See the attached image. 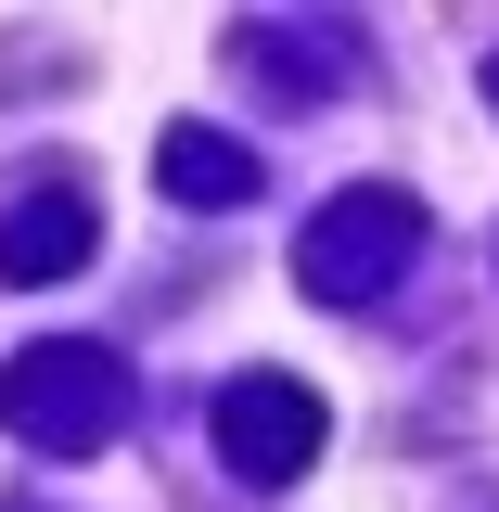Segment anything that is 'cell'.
<instances>
[{
	"label": "cell",
	"mask_w": 499,
	"mask_h": 512,
	"mask_svg": "<svg viewBox=\"0 0 499 512\" xmlns=\"http://www.w3.org/2000/svg\"><path fill=\"white\" fill-rule=\"evenodd\" d=\"M0 423H13L26 448H52V461H77V448H103L128 423V372L103 359V346L52 333V346H26V359L0 372Z\"/></svg>",
	"instance_id": "6da1fadb"
},
{
	"label": "cell",
	"mask_w": 499,
	"mask_h": 512,
	"mask_svg": "<svg viewBox=\"0 0 499 512\" xmlns=\"http://www.w3.org/2000/svg\"><path fill=\"white\" fill-rule=\"evenodd\" d=\"M410 244H423V205H410V192H384V180H359V192H333V205L308 218L295 282H308L320 308H359V295H384V282L410 269Z\"/></svg>",
	"instance_id": "7a4b0ae2"
},
{
	"label": "cell",
	"mask_w": 499,
	"mask_h": 512,
	"mask_svg": "<svg viewBox=\"0 0 499 512\" xmlns=\"http://www.w3.org/2000/svg\"><path fill=\"white\" fill-rule=\"evenodd\" d=\"M320 436H333V423H320V397L295 372H244L231 397H218V461H231L244 487H295V474L320 461Z\"/></svg>",
	"instance_id": "3957f363"
},
{
	"label": "cell",
	"mask_w": 499,
	"mask_h": 512,
	"mask_svg": "<svg viewBox=\"0 0 499 512\" xmlns=\"http://www.w3.org/2000/svg\"><path fill=\"white\" fill-rule=\"evenodd\" d=\"M90 244H103V205L77 180H52V192H26V205L0 218V282H64Z\"/></svg>",
	"instance_id": "277c9868"
},
{
	"label": "cell",
	"mask_w": 499,
	"mask_h": 512,
	"mask_svg": "<svg viewBox=\"0 0 499 512\" xmlns=\"http://www.w3.org/2000/svg\"><path fill=\"white\" fill-rule=\"evenodd\" d=\"M167 205H256V154L218 141V128H167Z\"/></svg>",
	"instance_id": "5b68a950"
},
{
	"label": "cell",
	"mask_w": 499,
	"mask_h": 512,
	"mask_svg": "<svg viewBox=\"0 0 499 512\" xmlns=\"http://www.w3.org/2000/svg\"><path fill=\"white\" fill-rule=\"evenodd\" d=\"M487 90H499V64H487Z\"/></svg>",
	"instance_id": "8992f818"
},
{
	"label": "cell",
	"mask_w": 499,
	"mask_h": 512,
	"mask_svg": "<svg viewBox=\"0 0 499 512\" xmlns=\"http://www.w3.org/2000/svg\"><path fill=\"white\" fill-rule=\"evenodd\" d=\"M13 512H26V500H13Z\"/></svg>",
	"instance_id": "52a82bcc"
}]
</instances>
